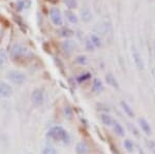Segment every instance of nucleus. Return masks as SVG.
Returning <instances> with one entry per match:
<instances>
[{"label": "nucleus", "mask_w": 155, "mask_h": 154, "mask_svg": "<svg viewBox=\"0 0 155 154\" xmlns=\"http://www.w3.org/2000/svg\"><path fill=\"white\" fill-rule=\"evenodd\" d=\"M88 146L85 142H80L77 145V153L78 154H87L88 153Z\"/></svg>", "instance_id": "nucleus-17"}, {"label": "nucleus", "mask_w": 155, "mask_h": 154, "mask_svg": "<svg viewBox=\"0 0 155 154\" xmlns=\"http://www.w3.org/2000/svg\"><path fill=\"white\" fill-rule=\"evenodd\" d=\"M76 62L79 64H86L87 62V57L84 55H80L76 58Z\"/></svg>", "instance_id": "nucleus-27"}, {"label": "nucleus", "mask_w": 155, "mask_h": 154, "mask_svg": "<svg viewBox=\"0 0 155 154\" xmlns=\"http://www.w3.org/2000/svg\"><path fill=\"white\" fill-rule=\"evenodd\" d=\"M139 122H140V125H141L142 130H143L146 135H151L152 129H151V126H150L148 121H147L145 118H140Z\"/></svg>", "instance_id": "nucleus-10"}, {"label": "nucleus", "mask_w": 155, "mask_h": 154, "mask_svg": "<svg viewBox=\"0 0 155 154\" xmlns=\"http://www.w3.org/2000/svg\"><path fill=\"white\" fill-rule=\"evenodd\" d=\"M90 78H91V74H90V73L82 74L81 76H80L79 78H78V82H79V83H83V82L88 81Z\"/></svg>", "instance_id": "nucleus-22"}, {"label": "nucleus", "mask_w": 155, "mask_h": 154, "mask_svg": "<svg viewBox=\"0 0 155 154\" xmlns=\"http://www.w3.org/2000/svg\"><path fill=\"white\" fill-rule=\"evenodd\" d=\"M113 126H114V131L119 136H124V128L122 127V125L119 122H114Z\"/></svg>", "instance_id": "nucleus-20"}, {"label": "nucleus", "mask_w": 155, "mask_h": 154, "mask_svg": "<svg viewBox=\"0 0 155 154\" xmlns=\"http://www.w3.org/2000/svg\"><path fill=\"white\" fill-rule=\"evenodd\" d=\"M7 78H8V80L11 81L12 83L17 84V85H21V84H23L25 82V80H26L25 74L23 73H21V71H19V70L8 71V74H7Z\"/></svg>", "instance_id": "nucleus-3"}, {"label": "nucleus", "mask_w": 155, "mask_h": 154, "mask_svg": "<svg viewBox=\"0 0 155 154\" xmlns=\"http://www.w3.org/2000/svg\"><path fill=\"white\" fill-rule=\"evenodd\" d=\"M128 127L130 128V130L131 131H134V136H139V131H137V129L136 127H134V125H131L130 123H128Z\"/></svg>", "instance_id": "nucleus-28"}, {"label": "nucleus", "mask_w": 155, "mask_h": 154, "mask_svg": "<svg viewBox=\"0 0 155 154\" xmlns=\"http://www.w3.org/2000/svg\"><path fill=\"white\" fill-rule=\"evenodd\" d=\"M106 80L107 82V84L109 85H111L112 87H114V88H119V85H118V82H117L116 78L113 76V74H107L106 76Z\"/></svg>", "instance_id": "nucleus-16"}, {"label": "nucleus", "mask_w": 155, "mask_h": 154, "mask_svg": "<svg viewBox=\"0 0 155 154\" xmlns=\"http://www.w3.org/2000/svg\"><path fill=\"white\" fill-rule=\"evenodd\" d=\"M8 55L4 49H0V69H4L7 66Z\"/></svg>", "instance_id": "nucleus-9"}, {"label": "nucleus", "mask_w": 155, "mask_h": 154, "mask_svg": "<svg viewBox=\"0 0 155 154\" xmlns=\"http://www.w3.org/2000/svg\"><path fill=\"white\" fill-rule=\"evenodd\" d=\"M61 48L65 54H71L74 52V48H76V44L72 41H71V39H66V41H62Z\"/></svg>", "instance_id": "nucleus-8"}, {"label": "nucleus", "mask_w": 155, "mask_h": 154, "mask_svg": "<svg viewBox=\"0 0 155 154\" xmlns=\"http://www.w3.org/2000/svg\"><path fill=\"white\" fill-rule=\"evenodd\" d=\"M44 91L41 89H35L33 92L31 93V103H33L34 106L39 108L41 106H42L44 103Z\"/></svg>", "instance_id": "nucleus-5"}, {"label": "nucleus", "mask_w": 155, "mask_h": 154, "mask_svg": "<svg viewBox=\"0 0 155 154\" xmlns=\"http://www.w3.org/2000/svg\"><path fill=\"white\" fill-rule=\"evenodd\" d=\"M153 57H154V61H155V43L153 44Z\"/></svg>", "instance_id": "nucleus-34"}, {"label": "nucleus", "mask_w": 155, "mask_h": 154, "mask_svg": "<svg viewBox=\"0 0 155 154\" xmlns=\"http://www.w3.org/2000/svg\"><path fill=\"white\" fill-rule=\"evenodd\" d=\"M102 90H104V84H102V82L99 79H94L93 84H92V91L98 93L101 92Z\"/></svg>", "instance_id": "nucleus-12"}, {"label": "nucleus", "mask_w": 155, "mask_h": 154, "mask_svg": "<svg viewBox=\"0 0 155 154\" xmlns=\"http://www.w3.org/2000/svg\"><path fill=\"white\" fill-rule=\"evenodd\" d=\"M46 1H48V2H51V3H56L58 0H46Z\"/></svg>", "instance_id": "nucleus-33"}, {"label": "nucleus", "mask_w": 155, "mask_h": 154, "mask_svg": "<svg viewBox=\"0 0 155 154\" xmlns=\"http://www.w3.org/2000/svg\"><path fill=\"white\" fill-rule=\"evenodd\" d=\"M149 2H153V1H155V0H148Z\"/></svg>", "instance_id": "nucleus-35"}, {"label": "nucleus", "mask_w": 155, "mask_h": 154, "mask_svg": "<svg viewBox=\"0 0 155 154\" xmlns=\"http://www.w3.org/2000/svg\"><path fill=\"white\" fill-rule=\"evenodd\" d=\"M151 74H152V77H153L154 80H155V61L153 62V64H152V66H151Z\"/></svg>", "instance_id": "nucleus-32"}, {"label": "nucleus", "mask_w": 155, "mask_h": 154, "mask_svg": "<svg viewBox=\"0 0 155 154\" xmlns=\"http://www.w3.org/2000/svg\"><path fill=\"white\" fill-rule=\"evenodd\" d=\"M29 55L28 49L22 44H15L11 49V58L12 60H19Z\"/></svg>", "instance_id": "nucleus-2"}, {"label": "nucleus", "mask_w": 155, "mask_h": 154, "mask_svg": "<svg viewBox=\"0 0 155 154\" xmlns=\"http://www.w3.org/2000/svg\"><path fill=\"white\" fill-rule=\"evenodd\" d=\"M15 20H16V22H18V23L20 24L19 26L22 28V30H24L25 31V28H24V23H23V21H22L21 19L19 18V17H17V18H15Z\"/></svg>", "instance_id": "nucleus-29"}, {"label": "nucleus", "mask_w": 155, "mask_h": 154, "mask_svg": "<svg viewBox=\"0 0 155 154\" xmlns=\"http://www.w3.org/2000/svg\"><path fill=\"white\" fill-rule=\"evenodd\" d=\"M65 17H66V19H67V21L69 22V23H71V24H77L78 22H79V19H78V17H77V15L74 14V11H71V9H67V11H65Z\"/></svg>", "instance_id": "nucleus-11"}, {"label": "nucleus", "mask_w": 155, "mask_h": 154, "mask_svg": "<svg viewBox=\"0 0 155 154\" xmlns=\"http://www.w3.org/2000/svg\"><path fill=\"white\" fill-rule=\"evenodd\" d=\"M3 34H4V27L0 24V41H1L2 37H3Z\"/></svg>", "instance_id": "nucleus-31"}, {"label": "nucleus", "mask_w": 155, "mask_h": 154, "mask_svg": "<svg viewBox=\"0 0 155 154\" xmlns=\"http://www.w3.org/2000/svg\"><path fill=\"white\" fill-rule=\"evenodd\" d=\"M85 48H86L87 51H94V50H95V47H94L93 44L91 43L89 37L86 38V41H85Z\"/></svg>", "instance_id": "nucleus-24"}, {"label": "nucleus", "mask_w": 155, "mask_h": 154, "mask_svg": "<svg viewBox=\"0 0 155 154\" xmlns=\"http://www.w3.org/2000/svg\"><path fill=\"white\" fill-rule=\"evenodd\" d=\"M12 94V88L5 82H0V97L8 98Z\"/></svg>", "instance_id": "nucleus-7"}, {"label": "nucleus", "mask_w": 155, "mask_h": 154, "mask_svg": "<svg viewBox=\"0 0 155 154\" xmlns=\"http://www.w3.org/2000/svg\"><path fill=\"white\" fill-rule=\"evenodd\" d=\"M48 136L50 139H52V140L57 141V142L66 143L69 140V136L67 133V131L63 127H61V126H54V127H52L49 130Z\"/></svg>", "instance_id": "nucleus-1"}, {"label": "nucleus", "mask_w": 155, "mask_h": 154, "mask_svg": "<svg viewBox=\"0 0 155 154\" xmlns=\"http://www.w3.org/2000/svg\"><path fill=\"white\" fill-rule=\"evenodd\" d=\"M59 34H60V36L68 38V37H71L74 35V31H72L71 29H69L68 27H63V28L59 31Z\"/></svg>", "instance_id": "nucleus-19"}, {"label": "nucleus", "mask_w": 155, "mask_h": 154, "mask_svg": "<svg viewBox=\"0 0 155 154\" xmlns=\"http://www.w3.org/2000/svg\"><path fill=\"white\" fill-rule=\"evenodd\" d=\"M81 18L83 20L84 22H89L91 21L92 19V12L90 11L89 8H87V7H84L83 9L81 11Z\"/></svg>", "instance_id": "nucleus-13"}, {"label": "nucleus", "mask_w": 155, "mask_h": 154, "mask_svg": "<svg viewBox=\"0 0 155 154\" xmlns=\"http://www.w3.org/2000/svg\"><path fill=\"white\" fill-rule=\"evenodd\" d=\"M121 106H122V109H123V111L126 113V115L128 116V117H134V112L132 111V108L130 106L128 105V103H126V101H124V100H122L121 103Z\"/></svg>", "instance_id": "nucleus-14"}, {"label": "nucleus", "mask_w": 155, "mask_h": 154, "mask_svg": "<svg viewBox=\"0 0 155 154\" xmlns=\"http://www.w3.org/2000/svg\"><path fill=\"white\" fill-rule=\"evenodd\" d=\"M146 144H147V146H148L149 150L153 154H155V142L154 141H152V140L146 141Z\"/></svg>", "instance_id": "nucleus-25"}, {"label": "nucleus", "mask_w": 155, "mask_h": 154, "mask_svg": "<svg viewBox=\"0 0 155 154\" xmlns=\"http://www.w3.org/2000/svg\"><path fill=\"white\" fill-rule=\"evenodd\" d=\"M42 154H57V151L53 147H46L42 151Z\"/></svg>", "instance_id": "nucleus-26"}, {"label": "nucleus", "mask_w": 155, "mask_h": 154, "mask_svg": "<svg viewBox=\"0 0 155 154\" xmlns=\"http://www.w3.org/2000/svg\"><path fill=\"white\" fill-rule=\"evenodd\" d=\"M131 55H132V60H134V65L137 66V68L139 69V70H143L145 67L144 60H143V58H142L141 54L139 53V51H137L134 46L131 47Z\"/></svg>", "instance_id": "nucleus-6"}, {"label": "nucleus", "mask_w": 155, "mask_h": 154, "mask_svg": "<svg viewBox=\"0 0 155 154\" xmlns=\"http://www.w3.org/2000/svg\"><path fill=\"white\" fill-rule=\"evenodd\" d=\"M101 122L104 124V125H107V126H111V125H113L114 124V119L112 118V116H110V115H107V114H101Z\"/></svg>", "instance_id": "nucleus-15"}, {"label": "nucleus", "mask_w": 155, "mask_h": 154, "mask_svg": "<svg viewBox=\"0 0 155 154\" xmlns=\"http://www.w3.org/2000/svg\"><path fill=\"white\" fill-rule=\"evenodd\" d=\"M124 147H125V149L128 152H132L134 148V145L130 140H126V141H124Z\"/></svg>", "instance_id": "nucleus-23"}, {"label": "nucleus", "mask_w": 155, "mask_h": 154, "mask_svg": "<svg viewBox=\"0 0 155 154\" xmlns=\"http://www.w3.org/2000/svg\"><path fill=\"white\" fill-rule=\"evenodd\" d=\"M65 115L68 118L71 117V109H69V106H66V108H65Z\"/></svg>", "instance_id": "nucleus-30"}, {"label": "nucleus", "mask_w": 155, "mask_h": 154, "mask_svg": "<svg viewBox=\"0 0 155 154\" xmlns=\"http://www.w3.org/2000/svg\"><path fill=\"white\" fill-rule=\"evenodd\" d=\"M50 18H51V21L53 22L55 26L60 27L63 25V18H62L61 11H59V8L53 7L50 9Z\"/></svg>", "instance_id": "nucleus-4"}, {"label": "nucleus", "mask_w": 155, "mask_h": 154, "mask_svg": "<svg viewBox=\"0 0 155 154\" xmlns=\"http://www.w3.org/2000/svg\"><path fill=\"white\" fill-rule=\"evenodd\" d=\"M90 41H91V43L93 44V46L96 48H101V37H99L97 34H91V35L89 36Z\"/></svg>", "instance_id": "nucleus-18"}, {"label": "nucleus", "mask_w": 155, "mask_h": 154, "mask_svg": "<svg viewBox=\"0 0 155 154\" xmlns=\"http://www.w3.org/2000/svg\"><path fill=\"white\" fill-rule=\"evenodd\" d=\"M64 3L66 4V6L68 7V9L77 8V6H78L77 0H64Z\"/></svg>", "instance_id": "nucleus-21"}]
</instances>
